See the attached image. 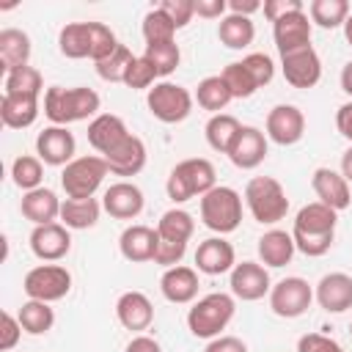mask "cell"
Returning <instances> with one entry per match:
<instances>
[{"label": "cell", "instance_id": "49", "mask_svg": "<svg viewBox=\"0 0 352 352\" xmlns=\"http://www.w3.org/2000/svg\"><path fill=\"white\" fill-rule=\"evenodd\" d=\"M22 336V324H19V316L3 311V327H0V352H11L16 346Z\"/></svg>", "mask_w": 352, "mask_h": 352}, {"label": "cell", "instance_id": "16", "mask_svg": "<svg viewBox=\"0 0 352 352\" xmlns=\"http://www.w3.org/2000/svg\"><path fill=\"white\" fill-rule=\"evenodd\" d=\"M311 33H314V22L305 11H294V14L272 22V38H275V47L280 55L311 47Z\"/></svg>", "mask_w": 352, "mask_h": 352}, {"label": "cell", "instance_id": "29", "mask_svg": "<svg viewBox=\"0 0 352 352\" xmlns=\"http://www.w3.org/2000/svg\"><path fill=\"white\" fill-rule=\"evenodd\" d=\"M294 239L280 228H270L258 236V258L264 267H286L294 258Z\"/></svg>", "mask_w": 352, "mask_h": 352}, {"label": "cell", "instance_id": "15", "mask_svg": "<svg viewBox=\"0 0 352 352\" xmlns=\"http://www.w3.org/2000/svg\"><path fill=\"white\" fill-rule=\"evenodd\" d=\"M30 250L36 258L55 264L72 250V234L63 223H47V226H33L30 231Z\"/></svg>", "mask_w": 352, "mask_h": 352}, {"label": "cell", "instance_id": "54", "mask_svg": "<svg viewBox=\"0 0 352 352\" xmlns=\"http://www.w3.org/2000/svg\"><path fill=\"white\" fill-rule=\"evenodd\" d=\"M124 352H162V346H160V341L157 338H151V336H135L129 344H126V349Z\"/></svg>", "mask_w": 352, "mask_h": 352}, {"label": "cell", "instance_id": "51", "mask_svg": "<svg viewBox=\"0 0 352 352\" xmlns=\"http://www.w3.org/2000/svg\"><path fill=\"white\" fill-rule=\"evenodd\" d=\"M192 6H195V14L204 19H223L228 0H192Z\"/></svg>", "mask_w": 352, "mask_h": 352}, {"label": "cell", "instance_id": "30", "mask_svg": "<svg viewBox=\"0 0 352 352\" xmlns=\"http://www.w3.org/2000/svg\"><path fill=\"white\" fill-rule=\"evenodd\" d=\"M38 96H11L3 94L0 99V118L8 129H25L38 118Z\"/></svg>", "mask_w": 352, "mask_h": 352}, {"label": "cell", "instance_id": "9", "mask_svg": "<svg viewBox=\"0 0 352 352\" xmlns=\"http://www.w3.org/2000/svg\"><path fill=\"white\" fill-rule=\"evenodd\" d=\"M22 289L28 300H41V302H58L72 292V272L63 264H38L28 270Z\"/></svg>", "mask_w": 352, "mask_h": 352}, {"label": "cell", "instance_id": "41", "mask_svg": "<svg viewBox=\"0 0 352 352\" xmlns=\"http://www.w3.org/2000/svg\"><path fill=\"white\" fill-rule=\"evenodd\" d=\"M11 179L14 184L22 190V192H30L36 187H41V179H44V165L38 157H30V154H22L11 162Z\"/></svg>", "mask_w": 352, "mask_h": 352}, {"label": "cell", "instance_id": "18", "mask_svg": "<svg viewBox=\"0 0 352 352\" xmlns=\"http://www.w3.org/2000/svg\"><path fill=\"white\" fill-rule=\"evenodd\" d=\"M157 248H160L157 228L143 226V223L126 226V228L121 231V236H118V250H121V256H124L126 261H132V264L154 261Z\"/></svg>", "mask_w": 352, "mask_h": 352}, {"label": "cell", "instance_id": "6", "mask_svg": "<svg viewBox=\"0 0 352 352\" xmlns=\"http://www.w3.org/2000/svg\"><path fill=\"white\" fill-rule=\"evenodd\" d=\"M201 220L214 234H231L242 223V195L234 187L217 184L201 195Z\"/></svg>", "mask_w": 352, "mask_h": 352}, {"label": "cell", "instance_id": "22", "mask_svg": "<svg viewBox=\"0 0 352 352\" xmlns=\"http://www.w3.org/2000/svg\"><path fill=\"white\" fill-rule=\"evenodd\" d=\"M311 187L319 198V204L341 212L349 206L352 201V192H349V182L341 176V170H333V168H316L314 176H311Z\"/></svg>", "mask_w": 352, "mask_h": 352}, {"label": "cell", "instance_id": "38", "mask_svg": "<svg viewBox=\"0 0 352 352\" xmlns=\"http://www.w3.org/2000/svg\"><path fill=\"white\" fill-rule=\"evenodd\" d=\"M16 316H19L22 330L30 333V336H44V333H50L52 324H55V311L50 308V302H41V300H28V302H22V308H19Z\"/></svg>", "mask_w": 352, "mask_h": 352}, {"label": "cell", "instance_id": "36", "mask_svg": "<svg viewBox=\"0 0 352 352\" xmlns=\"http://www.w3.org/2000/svg\"><path fill=\"white\" fill-rule=\"evenodd\" d=\"M231 99H234V96H231V91H228V85H226V80H223L220 74L204 77V80L198 82V88H195V102H198V107L209 110L212 116L223 113Z\"/></svg>", "mask_w": 352, "mask_h": 352}, {"label": "cell", "instance_id": "58", "mask_svg": "<svg viewBox=\"0 0 352 352\" xmlns=\"http://www.w3.org/2000/svg\"><path fill=\"white\" fill-rule=\"evenodd\" d=\"M344 36H346V41H349V47H352V11H349V16H346V22H344Z\"/></svg>", "mask_w": 352, "mask_h": 352}, {"label": "cell", "instance_id": "50", "mask_svg": "<svg viewBox=\"0 0 352 352\" xmlns=\"http://www.w3.org/2000/svg\"><path fill=\"white\" fill-rule=\"evenodd\" d=\"M261 11H264V16L270 22H278V19H283V16L294 14V11H305V6L300 0H264Z\"/></svg>", "mask_w": 352, "mask_h": 352}, {"label": "cell", "instance_id": "7", "mask_svg": "<svg viewBox=\"0 0 352 352\" xmlns=\"http://www.w3.org/2000/svg\"><path fill=\"white\" fill-rule=\"evenodd\" d=\"M107 173H110V168H107L104 157H99V154L74 157L60 170V187H63L66 198H94V192L102 187Z\"/></svg>", "mask_w": 352, "mask_h": 352}, {"label": "cell", "instance_id": "28", "mask_svg": "<svg viewBox=\"0 0 352 352\" xmlns=\"http://www.w3.org/2000/svg\"><path fill=\"white\" fill-rule=\"evenodd\" d=\"M58 50L60 55L80 60L91 58L94 52V22H69L58 33Z\"/></svg>", "mask_w": 352, "mask_h": 352}, {"label": "cell", "instance_id": "25", "mask_svg": "<svg viewBox=\"0 0 352 352\" xmlns=\"http://www.w3.org/2000/svg\"><path fill=\"white\" fill-rule=\"evenodd\" d=\"M116 319L121 322V327H126L132 333L148 330L154 322V305L143 292H135V289L124 292L116 300Z\"/></svg>", "mask_w": 352, "mask_h": 352}, {"label": "cell", "instance_id": "47", "mask_svg": "<svg viewBox=\"0 0 352 352\" xmlns=\"http://www.w3.org/2000/svg\"><path fill=\"white\" fill-rule=\"evenodd\" d=\"M297 352H344V346L324 333H305L297 338Z\"/></svg>", "mask_w": 352, "mask_h": 352}, {"label": "cell", "instance_id": "3", "mask_svg": "<svg viewBox=\"0 0 352 352\" xmlns=\"http://www.w3.org/2000/svg\"><path fill=\"white\" fill-rule=\"evenodd\" d=\"M234 314H236V297L234 294H226V292L204 294L187 311V330L195 338H209L212 341L228 327Z\"/></svg>", "mask_w": 352, "mask_h": 352}, {"label": "cell", "instance_id": "35", "mask_svg": "<svg viewBox=\"0 0 352 352\" xmlns=\"http://www.w3.org/2000/svg\"><path fill=\"white\" fill-rule=\"evenodd\" d=\"M239 129H242V124L236 121V116H231V113H217V116H212V118L206 121L204 135H206V143H209L212 151L228 154V148H231L234 138L239 135Z\"/></svg>", "mask_w": 352, "mask_h": 352}, {"label": "cell", "instance_id": "4", "mask_svg": "<svg viewBox=\"0 0 352 352\" xmlns=\"http://www.w3.org/2000/svg\"><path fill=\"white\" fill-rule=\"evenodd\" d=\"M217 182V173H214V165L204 157H190V160H182L179 165L170 168L168 173V182H165V192L173 204H184L190 198H201L206 195Z\"/></svg>", "mask_w": 352, "mask_h": 352}, {"label": "cell", "instance_id": "12", "mask_svg": "<svg viewBox=\"0 0 352 352\" xmlns=\"http://www.w3.org/2000/svg\"><path fill=\"white\" fill-rule=\"evenodd\" d=\"M264 135H267V140H272L278 146L300 143L302 135H305V116H302V110L294 107V104H275L267 113Z\"/></svg>", "mask_w": 352, "mask_h": 352}, {"label": "cell", "instance_id": "11", "mask_svg": "<svg viewBox=\"0 0 352 352\" xmlns=\"http://www.w3.org/2000/svg\"><path fill=\"white\" fill-rule=\"evenodd\" d=\"M228 286H231V294L236 300L256 302L264 294H270L272 280H270V272H267V267L261 261H239L228 272Z\"/></svg>", "mask_w": 352, "mask_h": 352}, {"label": "cell", "instance_id": "1", "mask_svg": "<svg viewBox=\"0 0 352 352\" xmlns=\"http://www.w3.org/2000/svg\"><path fill=\"white\" fill-rule=\"evenodd\" d=\"M336 223H338V212L314 201V204H305L297 217H294V226H292V239H294V248L302 253V256H311V258H319L324 256L330 248H333V239H336Z\"/></svg>", "mask_w": 352, "mask_h": 352}, {"label": "cell", "instance_id": "44", "mask_svg": "<svg viewBox=\"0 0 352 352\" xmlns=\"http://www.w3.org/2000/svg\"><path fill=\"white\" fill-rule=\"evenodd\" d=\"M220 77L226 80V85H228V91H231V96H234V99H248V96H253V94L258 91L256 80L250 77V72L245 69V63H242V60L228 63V66L220 72Z\"/></svg>", "mask_w": 352, "mask_h": 352}, {"label": "cell", "instance_id": "24", "mask_svg": "<svg viewBox=\"0 0 352 352\" xmlns=\"http://www.w3.org/2000/svg\"><path fill=\"white\" fill-rule=\"evenodd\" d=\"M132 132L126 129L124 118L116 113H99L91 124H88V143L99 151V157L110 154L116 146H121Z\"/></svg>", "mask_w": 352, "mask_h": 352}, {"label": "cell", "instance_id": "33", "mask_svg": "<svg viewBox=\"0 0 352 352\" xmlns=\"http://www.w3.org/2000/svg\"><path fill=\"white\" fill-rule=\"evenodd\" d=\"M217 38L220 44H226L228 50H245L253 44L256 38V25L250 22V16H239V14H226L217 25Z\"/></svg>", "mask_w": 352, "mask_h": 352}, {"label": "cell", "instance_id": "20", "mask_svg": "<svg viewBox=\"0 0 352 352\" xmlns=\"http://www.w3.org/2000/svg\"><path fill=\"white\" fill-rule=\"evenodd\" d=\"M239 170H253L267 157V135L258 126H242L226 154Z\"/></svg>", "mask_w": 352, "mask_h": 352}, {"label": "cell", "instance_id": "2", "mask_svg": "<svg viewBox=\"0 0 352 352\" xmlns=\"http://www.w3.org/2000/svg\"><path fill=\"white\" fill-rule=\"evenodd\" d=\"M99 94L94 88H63V85H50L44 91V116L55 124V126H66L74 121H85V118H96L99 116Z\"/></svg>", "mask_w": 352, "mask_h": 352}, {"label": "cell", "instance_id": "59", "mask_svg": "<svg viewBox=\"0 0 352 352\" xmlns=\"http://www.w3.org/2000/svg\"><path fill=\"white\" fill-rule=\"evenodd\" d=\"M349 336H352V322H349Z\"/></svg>", "mask_w": 352, "mask_h": 352}, {"label": "cell", "instance_id": "21", "mask_svg": "<svg viewBox=\"0 0 352 352\" xmlns=\"http://www.w3.org/2000/svg\"><path fill=\"white\" fill-rule=\"evenodd\" d=\"M236 264V253L234 245L223 236H209L198 245L195 250V270L204 275H223L231 272Z\"/></svg>", "mask_w": 352, "mask_h": 352}, {"label": "cell", "instance_id": "13", "mask_svg": "<svg viewBox=\"0 0 352 352\" xmlns=\"http://www.w3.org/2000/svg\"><path fill=\"white\" fill-rule=\"evenodd\" d=\"M280 72L292 88H314L322 80V60L314 47H302L297 52L280 55Z\"/></svg>", "mask_w": 352, "mask_h": 352}, {"label": "cell", "instance_id": "26", "mask_svg": "<svg viewBox=\"0 0 352 352\" xmlns=\"http://www.w3.org/2000/svg\"><path fill=\"white\" fill-rule=\"evenodd\" d=\"M60 198L55 195V190L50 187H36L30 192L22 195L19 201V212L25 220H30L33 226H47V223H55L60 217Z\"/></svg>", "mask_w": 352, "mask_h": 352}, {"label": "cell", "instance_id": "17", "mask_svg": "<svg viewBox=\"0 0 352 352\" xmlns=\"http://www.w3.org/2000/svg\"><path fill=\"white\" fill-rule=\"evenodd\" d=\"M143 204H146L143 190L126 179L110 184L102 195V209L116 220H135L143 212Z\"/></svg>", "mask_w": 352, "mask_h": 352}, {"label": "cell", "instance_id": "14", "mask_svg": "<svg viewBox=\"0 0 352 352\" xmlns=\"http://www.w3.org/2000/svg\"><path fill=\"white\" fill-rule=\"evenodd\" d=\"M74 135L66 129V126H47L38 132L36 138V157L44 162V165H52V168H66L72 160H74Z\"/></svg>", "mask_w": 352, "mask_h": 352}, {"label": "cell", "instance_id": "43", "mask_svg": "<svg viewBox=\"0 0 352 352\" xmlns=\"http://www.w3.org/2000/svg\"><path fill=\"white\" fill-rule=\"evenodd\" d=\"M176 36V25L170 22V16L157 6L143 16V38L146 44H157V41H173Z\"/></svg>", "mask_w": 352, "mask_h": 352}, {"label": "cell", "instance_id": "45", "mask_svg": "<svg viewBox=\"0 0 352 352\" xmlns=\"http://www.w3.org/2000/svg\"><path fill=\"white\" fill-rule=\"evenodd\" d=\"M157 77H160L157 69H154L143 55H135V60L129 63V69H126V74H124V85L132 88V91H146V88L154 85Z\"/></svg>", "mask_w": 352, "mask_h": 352}, {"label": "cell", "instance_id": "56", "mask_svg": "<svg viewBox=\"0 0 352 352\" xmlns=\"http://www.w3.org/2000/svg\"><path fill=\"white\" fill-rule=\"evenodd\" d=\"M341 91L346 96H352V60L344 63V69H341Z\"/></svg>", "mask_w": 352, "mask_h": 352}, {"label": "cell", "instance_id": "40", "mask_svg": "<svg viewBox=\"0 0 352 352\" xmlns=\"http://www.w3.org/2000/svg\"><path fill=\"white\" fill-rule=\"evenodd\" d=\"M143 58L157 69L160 77H168L176 72V66L182 60V50L176 41H157V44H146Z\"/></svg>", "mask_w": 352, "mask_h": 352}, {"label": "cell", "instance_id": "5", "mask_svg": "<svg viewBox=\"0 0 352 352\" xmlns=\"http://www.w3.org/2000/svg\"><path fill=\"white\" fill-rule=\"evenodd\" d=\"M245 204H248L253 220L261 226H275L289 212V195H286L283 184L272 176H253L245 184Z\"/></svg>", "mask_w": 352, "mask_h": 352}, {"label": "cell", "instance_id": "19", "mask_svg": "<svg viewBox=\"0 0 352 352\" xmlns=\"http://www.w3.org/2000/svg\"><path fill=\"white\" fill-rule=\"evenodd\" d=\"M314 300L327 314H344L352 308V275L346 272H327L319 278L314 289Z\"/></svg>", "mask_w": 352, "mask_h": 352}, {"label": "cell", "instance_id": "31", "mask_svg": "<svg viewBox=\"0 0 352 352\" xmlns=\"http://www.w3.org/2000/svg\"><path fill=\"white\" fill-rule=\"evenodd\" d=\"M102 204L96 198H66L60 204V223L69 231H85L99 223Z\"/></svg>", "mask_w": 352, "mask_h": 352}, {"label": "cell", "instance_id": "23", "mask_svg": "<svg viewBox=\"0 0 352 352\" xmlns=\"http://www.w3.org/2000/svg\"><path fill=\"white\" fill-rule=\"evenodd\" d=\"M198 270L192 267H184V264H176V267H168L160 278V292L168 302H176V305H187L198 297Z\"/></svg>", "mask_w": 352, "mask_h": 352}, {"label": "cell", "instance_id": "42", "mask_svg": "<svg viewBox=\"0 0 352 352\" xmlns=\"http://www.w3.org/2000/svg\"><path fill=\"white\" fill-rule=\"evenodd\" d=\"M132 60H135L132 50H129L126 44H118L104 60L96 63V74H99L104 82H124V74H126V69H129Z\"/></svg>", "mask_w": 352, "mask_h": 352}, {"label": "cell", "instance_id": "55", "mask_svg": "<svg viewBox=\"0 0 352 352\" xmlns=\"http://www.w3.org/2000/svg\"><path fill=\"white\" fill-rule=\"evenodd\" d=\"M261 6L264 3H258V0H228V11L231 14H239V16L256 14V11H261Z\"/></svg>", "mask_w": 352, "mask_h": 352}, {"label": "cell", "instance_id": "39", "mask_svg": "<svg viewBox=\"0 0 352 352\" xmlns=\"http://www.w3.org/2000/svg\"><path fill=\"white\" fill-rule=\"evenodd\" d=\"M308 16L314 25H319L324 30L344 28V22L349 16V3L346 0H311Z\"/></svg>", "mask_w": 352, "mask_h": 352}, {"label": "cell", "instance_id": "57", "mask_svg": "<svg viewBox=\"0 0 352 352\" xmlns=\"http://www.w3.org/2000/svg\"><path fill=\"white\" fill-rule=\"evenodd\" d=\"M341 176H344L346 182H352V146L341 154Z\"/></svg>", "mask_w": 352, "mask_h": 352}, {"label": "cell", "instance_id": "34", "mask_svg": "<svg viewBox=\"0 0 352 352\" xmlns=\"http://www.w3.org/2000/svg\"><path fill=\"white\" fill-rule=\"evenodd\" d=\"M195 231V220L184 209H168L160 223H157V236L160 242H173V245H187Z\"/></svg>", "mask_w": 352, "mask_h": 352}, {"label": "cell", "instance_id": "52", "mask_svg": "<svg viewBox=\"0 0 352 352\" xmlns=\"http://www.w3.org/2000/svg\"><path fill=\"white\" fill-rule=\"evenodd\" d=\"M204 352H248V344L236 336H217L206 344Z\"/></svg>", "mask_w": 352, "mask_h": 352}, {"label": "cell", "instance_id": "27", "mask_svg": "<svg viewBox=\"0 0 352 352\" xmlns=\"http://www.w3.org/2000/svg\"><path fill=\"white\" fill-rule=\"evenodd\" d=\"M146 143L138 135H129L121 146H116L110 154H104V162L110 168V173L116 176H138L146 168Z\"/></svg>", "mask_w": 352, "mask_h": 352}, {"label": "cell", "instance_id": "32", "mask_svg": "<svg viewBox=\"0 0 352 352\" xmlns=\"http://www.w3.org/2000/svg\"><path fill=\"white\" fill-rule=\"evenodd\" d=\"M30 50H33L30 47V36L25 30H19V28L0 30V63H3V72L28 66Z\"/></svg>", "mask_w": 352, "mask_h": 352}, {"label": "cell", "instance_id": "48", "mask_svg": "<svg viewBox=\"0 0 352 352\" xmlns=\"http://www.w3.org/2000/svg\"><path fill=\"white\" fill-rule=\"evenodd\" d=\"M160 8L170 16V22L176 25V30L187 28L190 19L195 16V6H192V0H162Z\"/></svg>", "mask_w": 352, "mask_h": 352}, {"label": "cell", "instance_id": "46", "mask_svg": "<svg viewBox=\"0 0 352 352\" xmlns=\"http://www.w3.org/2000/svg\"><path fill=\"white\" fill-rule=\"evenodd\" d=\"M242 63H245V69L250 72V77L256 80L258 88H264V85L272 82V77H275V63H272L270 55H264V52H250V55L242 58Z\"/></svg>", "mask_w": 352, "mask_h": 352}, {"label": "cell", "instance_id": "53", "mask_svg": "<svg viewBox=\"0 0 352 352\" xmlns=\"http://www.w3.org/2000/svg\"><path fill=\"white\" fill-rule=\"evenodd\" d=\"M336 129H338L341 138H346L349 146H352V99L344 102V104L336 110Z\"/></svg>", "mask_w": 352, "mask_h": 352}, {"label": "cell", "instance_id": "10", "mask_svg": "<svg viewBox=\"0 0 352 352\" xmlns=\"http://www.w3.org/2000/svg\"><path fill=\"white\" fill-rule=\"evenodd\" d=\"M314 302V289L305 278H283L270 289V308L280 319H297L302 316Z\"/></svg>", "mask_w": 352, "mask_h": 352}, {"label": "cell", "instance_id": "37", "mask_svg": "<svg viewBox=\"0 0 352 352\" xmlns=\"http://www.w3.org/2000/svg\"><path fill=\"white\" fill-rule=\"evenodd\" d=\"M41 88H44L41 72H38V69H33L30 63H28V66H19V69L6 72L3 94H11V96H41Z\"/></svg>", "mask_w": 352, "mask_h": 352}, {"label": "cell", "instance_id": "8", "mask_svg": "<svg viewBox=\"0 0 352 352\" xmlns=\"http://www.w3.org/2000/svg\"><path fill=\"white\" fill-rule=\"evenodd\" d=\"M192 102H195V96L184 85L170 82V80L154 82L146 94L148 113L162 124H182L192 113Z\"/></svg>", "mask_w": 352, "mask_h": 352}]
</instances>
